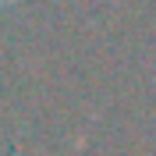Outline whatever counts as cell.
Here are the masks:
<instances>
[{"instance_id":"6da1fadb","label":"cell","mask_w":156,"mask_h":156,"mask_svg":"<svg viewBox=\"0 0 156 156\" xmlns=\"http://www.w3.org/2000/svg\"><path fill=\"white\" fill-rule=\"evenodd\" d=\"M0 4H7V0H0Z\"/></svg>"}]
</instances>
